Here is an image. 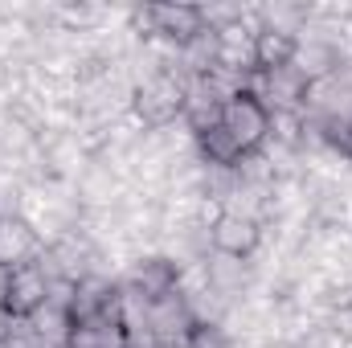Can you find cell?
<instances>
[{
	"mask_svg": "<svg viewBox=\"0 0 352 348\" xmlns=\"http://www.w3.org/2000/svg\"><path fill=\"white\" fill-rule=\"evenodd\" d=\"M131 115L148 127V131H160V127H173L184 119V78L176 70H156L148 74L135 94H131Z\"/></svg>",
	"mask_w": 352,
	"mask_h": 348,
	"instance_id": "1",
	"label": "cell"
},
{
	"mask_svg": "<svg viewBox=\"0 0 352 348\" xmlns=\"http://www.w3.org/2000/svg\"><path fill=\"white\" fill-rule=\"evenodd\" d=\"M230 135H234V144L250 156V152H263L266 140H270V111H266L263 102L246 90V94H234L226 107H221V119H217Z\"/></svg>",
	"mask_w": 352,
	"mask_h": 348,
	"instance_id": "2",
	"label": "cell"
},
{
	"mask_svg": "<svg viewBox=\"0 0 352 348\" xmlns=\"http://www.w3.org/2000/svg\"><path fill=\"white\" fill-rule=\"evenodd\" d=\"M250 94L263 102L270 115H278V111H303L307 78L291 62L287 66H274V70H254L250 74Z\"/></svg>",
	"mask_w": 352,
	"mask_h": 348,
	"instance_id": "3",
	"label": "cell"
},
{
	"mask_svg": "<svg viewBox=\"0 0 352 348\" xmlns=\"http://www.w3.org/2000/svg\"><path fill=\"white\" fill-rule=\"evenodd\" d=\"M192 328H197V316H192V307H188V299H184L180 287L168 291V295L148 299V332H152V345H160V340H184V336H192Z\"/></svg>",
	"mask_w": 352,
	"mask_h": 348,
	"instance_id": "4",
	"label": "cell"
},
{
	"mask_svg": "<svg viewBox=\"0 0 352 348\" xmlns=\"http://www.w3.org/2000/svg\"><path fill=\"white\" fill-rule=\"evenodd\" d=\"M205 279H209V287L217 291V295H226L230 303H242L246 295H250V287L258 283L254 279V262L250 259H234V254H217V250H209L205 259Z\"/></svg>",
	"mask_w": 352,
	"mask_h": 348,
	"instance_id": "5",
	"label": "cell"
},
{
	"mask_svg": "<svg viewBox=\"0 0 352 348\" xmlns=\"http://www.w3.org/2000/svg\"><path fill=\"white\" fill-rule=\"evenodd\" d=\"M119 279H123V283H131L135 291H144L148 299H156V295L176 291V283H180V262L168 259L164 250H148V254L131 259V266H127Z\"/></svg>",
	"mask_w": 352,
	"mask_h": 348,
	"instance_id": "6",
	"label": "cell"
},
{
	"mask_svg": "<svg viewBox=\"0 0 352 348\" xmlns=\"http://www.w3.org/2000/svg\"><path fill=\"white\" fill-rule=\"evenodd\" d=\"M263 238H266V230L258 221L238 217V213H226V209H221V217L209 230V246L217 254H234V259H254L258 246H263Z\"/></svg>",
	"mask_w": 352,
	"mask_h": 348,
	"instance_id": "7",
	"label": "cell"
},
{
	"mask_svg": "<svg viewBox=\"0 0 352 348\" xmlns=\"http://www.w3.org/2000/svg\"><path fill=\"white\" fill-rule=\"evenodd\" d=\"M41 250H45V242L21 213H0V266H8V270L29 266V262H37Z\"/></svg>",
	"mask_w": 352,
	"mask_h": 348,
	"instance_id": "8",
	"label": "cell"
},
{
	"mask_svg": "<svg viewBox=\"0 0 352 348\" xmlns=\"http://www.w3.org/2000/svg\"><path fill=\"white\" fill-rule=\"evenodd\" d=\"M50 303V274L37 266V262H29V266H16L12 274H8V312L16 316V320H25V316H33L37 307H45Z\"/></svg>",
	"mask_w": 352,
	"mask_h": 348,
	"instance_id": "9",
	"label": "cell"
},
{
	"mask_svg": "<svg viewBox=\"0 0 352 348\" xmlns=\"http://www.w3.org/2000/svg\"><path fill=\"white\" fill-rule=\"evenodd\" d=\"M291 66H295V70L307 78V87H311V83L332 78V74L340 70V50H336L332 41H324V37H299Z\"/></svg>",
	"mask_w": 352,
	"mask_h": 348,
	"instance_id": "10",
	"label": "cell"
},
{
	"mask_svg": "<svg viewBox=\"0 0 352 348\" xmlns=\"http://www.w3.org/2000/svg\"><path fill=\"white\" fill-rule=\"evenodd\" d=\"M66 348H131V336L119 316H94V320H74Z\"/></svg>",
	"mask_w": 352,
	"mask_h": 348,
	"instance_id": "11",
	"label": "cell"
},
{
	"mask_svg": "<svg viewBox=\"0 0 352 348\" xmlns=\"http://www.w3.org/2000/svg\"><path fill=\"white\" fill-rule=\"evenodd\" d=\"M217 70V29H201L197 37H188L176 54V74L188 83V78H209Z\"/></svg>",
	"mask_w": 352,
	"mask_h": 348,
	"instance_id": "12",
	"label": "cell"
},
{
	"mask_svg": "<svg viewBox=\"0 0 352 348\" xmlns=\"http://www.w3.org/2000/svg\"><path fill=\"white\" fill-rule=\"evenodd\" d=\"M192 148H197L201 164H209V168H238V160L246 156L221 123H213V127L197 131V135H192Z\"/></svg>",
	"mask_w": 352,
	"mask_h": 348,
	"instance_id": "13",
	"label": "cell"
},
{
	"mask_svg": "<svg viewBox=\"0 0 352 348\" xmlns=\"http://www.w3.org/2000/svg\"><path fill=\"white\" fill-rule=\"evenodd\" d=\"M25 320L33 324V332H37L41 348H66V345H70V328H74V320H70V312H66V307L45 303V307H37V312H33V316H25Z\"/></svg>",
	"mask_w": 352,
	"mask_h": 348,
	"instance_id": "14",
	"label": "cell"
},
{
	"mask_svg": "<svg viewBox=\"0 0 352 348\" xmlns=\"http://www.w3.org/2000/svg\"><path fill=\"white\" fill-rule=\"evenodd\" d=\"M295 41L291 33H274V29H258L254 33V70H274L287 66L295 58Z\"/></svg>",
	"mask_w": 352,
	"mask_h": 348,
	"instance_id": "15",
	"label": "cell"
},
{
	"mask_svg": "<svg viewBox=\"0 0 352 348\" xmlns=\"http://www.w3.org/2000/svg\"><path fill=\"white\" fill-rule=\"evenodd\" d=\"M188 340H192V348H234V336L226 324H197Z\"/></svg>",
	"mask_w": 352,
	"mask_h": 348,
	"instance_id": "16",
	"label": "cell"
},
{
	"mask_svg": "<svg viewBox=\"0 0 352 348\" xmlns=\"http://www.w3.org/2000/svg\"><path fill=\"white\" fill-rule=\"evenodd\" d=\"M12 328H16V316H12L8 307H0V348L8 345V336H12Z\"/></svg>",
	"mask_w": 352,
	"mask_h": 348,
	"instance_id": "17",
	"label": "cell"
},
{
	"mask_svg": "<svg viewBox=\"0 0 352 348\" xmlns=\"http://www.w3.org/2000/svg\"><path fill=\"white\" fill-rule=\"evenodd\" d=\"M8 274H12V270H8V266H0V307L8 303Z\"/></svg>",
	"mask_w": 352,
	"mask_h": 348,
	"instance_id": "18",
	"label": "cell"
},
{
	"mask_svg": "<svg viewBox=\"0 0 352 348\" xmlns=\"http://www.w3.org/2000/svg\"><path fill=\"white\" fill-rule=\"evenodd\" d=\"M156 348H192V340H188V336H184V340H160Z\"/></svg>",
	"mask_w": 352,
	"mask_h": 348,
	"instance_id": "19",
	"label": "cell"
},
{
	"mask_svg": "<svg viewBox=\"0 0 352 348\" xmlns=\"http://www.w3.org/2000/svg\"><path fill=\"white\" fill-rule=\"evenodd\" d=\"M287 348H311V345H287Z\"/></svg>",
	"mask_w": 352,
	"mask_h": 348,
	"instance_id": "20",
	"label": "cell"
},
{
	"mask_svg": "<svg viewBox=\"0 0 352 348\" xmlns=\"http://www.w3.org/2000/svg\"><path fill=\"white\" fill-rule=\"evenodd\" d=\"M349 127H352V123H349Z\"/></svg>",
	"mask_w": 352,
	"mask_h": 348,
	"instance_id": "21",
	"label": "cell"
}]
</instances>
